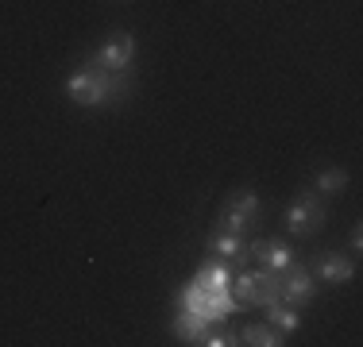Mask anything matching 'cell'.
Returning a JSON list of instances; mask_svg holds the SVG:
<instances>
[{
	"mask_svg": "<svg viewBox=\"0 0 363 347\" xmlns=\"http://www.w3.org/2000/svg\"><path fill=\"white\" fill-rule=\"evenodd\" d=\"M228 205H232V208H240V212H247L252 220H255V212H259V197L252 193V189H244V193H236Z\"/></svg>",
	"mask_w": 363,
	"mask_h": 347,
	"instance_id": "cell-16",
	"label": "cell"
},
{
	"mask_svg": "<svg viewBox=\"0 0 363 347\" xmlns=\"http://www.w3.org/2000/svg\"><path fill=\"white\" fill-rule=\"evenodd\" d=\"M240 343H247V347H282L286 340H282V332L271 328V324H247L244 332H240Z\"/></svg>",
	"mask_w": 363,
	"mask_h": 347,
	"instance_id": "cell-12",
	"label": "cell"
},
{
	"mask_svg": "<svg viewBox=\"0 0 363 347\" xmlns=\"http://www.w3.org/2000/svg\"><path fill=\"white\" fill-rule=\"evenodd\" d=\"M313 278H321L328 285H344V282L356 278V263H352L348 255H340V251H325L313 266Z\"/></svg>",
	"mask_w": 363,
	"mask_h": 347,
	"instance_id": "cell-7",
	"label": "cell"
},
{
	"mask_svg": "<svg viewBox=\"0 0 363 347\" xmlns=\"http://www.w3.org/2000/svg\"><path fill=\"white\" fill-rule=\"evenodd\" d=\"M209 251L217 258H240V255H247V243H244V236H236V232H224V228H217L209 236Z\"/></svg>",
	"mask_w": 363,
	"mask_h": 347,
	"instance_id": "cell-10",
	"label": "cell"
},
{
	"mask_svg": "<svg viewBox=\"0 0 363 347\" xmlns=\"http://www.w3.org/2000/svg\"><path fill=\"white\" fill-rule=\"evenodd\" d=\"M352 251H356V255L363 251V232H359V224H356V228H352Z\"/></svg>",
	"mask_w": 363,
	"mask_h": 347,
	"instance_id": "cell-17",
	"label": "cell"
},
{
	"mask_svg": "<svg viewBox=\"0 0 363 347\" xmlns=\"http://www.w3.org/2000/svg\"><path fill=\"white\" fill-rule=\"evenodd\" d=\"M325 216L328 212H325L321 193H301L298 201L286 208V232L298 239H306V236H313V232L325 228Z\"/></svg>",
	"mask_w": 363,
	"mask_h": 347,
	"instance_id": "cell-3",
	"label": "cell"
},
{
	"mask_svg": "<svg viewBox=\"0 0 363 347\" xmlns=\"http://www.w3.org/2000/svg\"><path fill=\"white\" fill-rule=\"evenodd\" d=\"M348 189V170H340V166H328L317 174V193L321 197H336V193H344Z\"/></svg>",
	"mask_w": 363,
	"mask_h": 347,
	"instance_id": "cell-13",
	"label": "cell"
},
{
	"mask_svg": "<svg viewBox=\"0 0 363 347\" xmlns=\"http://www.w3.org/2000/svg\"><path fill=\"white\" fill-rule=\"evenodd\" d=\"M132 58H135V35L132 31H120V35H112V39L105 42V47L97 50V69H108V74H124L128 66H132Z\"/></svg>",
	"mask_w": 363,
	"mask_h": 347,
	"instance_id": "cell-4",
	"label": "cell"
},
{
	"mask_svg": "<svg viewBox=\"0 0 363 347\" xmlns=\"http://www.w3.org/2000/svg\"><path fill=\"white\" fill-rule=\"evenodd\" d=\"M247 255H255L271 274H282V271H290V266L298 263L294 247H290V243H279V239H255V243H247Z\"/></svg>",
	"mask_w": 363,
	"mask_h": 347,
	"instance_id": "cell-5",
	"label": "cell"
},
{
	"mask_svg": "<svg viewBox=\"0 0 363 347\" xmlns=\"http://www.w3.org/2000/svg\"><path fill=\"white\" fill-rule=\"evenodd\" d=\"M228 293L236 301H247V305H271L279 301V274L263 271H244V274H232V285Z\"/></svg>",
	"mask_w": 363,
	"mask_h": 347,
	"instance_id": "cell-2",
	"label": "cell"
},
{
	"mask_svg": "<svg viewBox=\"0 0 363 347\" xmlns=\"http://www.w3.org/2000/svg\"><path fill=\"white\" fill-rule=\"evenodd\" d=\"M317 293V282L309 278L306 266L294 263L290 271L279 274V301H286V305H301V301H309Z\"/></svg>",
	"mask_w": 363,
	"mask_h": 347,
	"instance_id": "cell-6",
	"label": "cell"
},
{
	"mask_svg": "<svg viewBox=\"0 0 363 347\" xmlns=\"http://www.w3.org/2000/svg\"><path fill=\"white\" fill-rule=\"evenodd\" d=\"M66 97L82 108H101V104H116L124 101V81L120 74H108V69H93V66H82L66 77Z\"/></svg>",
	"mask_w": 363,
	"mask_h": 347,
	"instance_id": "cell-1",
	"label": "cell"
},
{
	"mask_svg": "<svg viewBox=\"0 0 363 347\" xmlns=\"http://www.w3.org/2000/svg\"><path fill=\"white\" fill-rule=\"evenodd\" d=\"M205 328H209V320H205V317H197V312H189V309H178V317H174V336H178V340L197 343L205 336Z\"/></svg>",
	"mask_w": 363,
	"mask_h": 347,
	"instance_id": "cell-11",
	"label": "cell"
},
{
	"mask_svg": "<svg viewBox=\"0 0 363 347\" xmlns=\"http://www.w3.org/2000/svg\"><path fill=\"white\" fill-rule=\"evenodd\" d=\"M197 285H205V290H228L232 285V266L228 258H213V263H205L201 271L194 274Z\"/></svg>",
	"mask_w": 363,
	"mask_h": 347,
	"instance_id": "cell-9",
	"label": "cell"
},
{
	"mask_svg": "<svg viewBox=\"0 0 363 347\" xmlns=\"http://www.w3.org/2000/svg\"><path fill=\"white\" fill-rule=\"evenodd\" d=\"M247 224H252V216H247V212H240V208H224V216H220V228L224 232H236V236H244V232H247Z\"/></svg>",
	"mask_w": 363,
	"mask_h": 347,
	"instance_id": "cell-14",
	"label": "cell"
},
{
	"mask_svg": "<svg viewBox=\"0 0 363 347\" xmlns=\"http://www.w3.org/2000/svg\"><path fill=\"white\" fill-rule=\"evenodd\" d=\"M197 343H205V347H232V343H240V336H232L228 328H220V332H213V328H205V336Z\"/></svg>",
	"mask_w": 363,
	"mask_h": 347,
	"instance_id": "cell-15",
	"label": "cell"
},
{
	"mask_svg": "<svg viewBox=\"0 0 363 347\" xmlns=\"http://www.w3.org/2000/svg\"><path fill=\"white\" fill-rule=\"evenodd\" d=\"M263 309H267V324L279 328L282 336H290V332H298V328H301V312H298V305H286V301H271V305H263Z\"/></svg>",
	"mask_w": 363,
	"mask_h": 347,
	"instance_id": "cell-8",
	"label": "cell"
}]
</instances>
